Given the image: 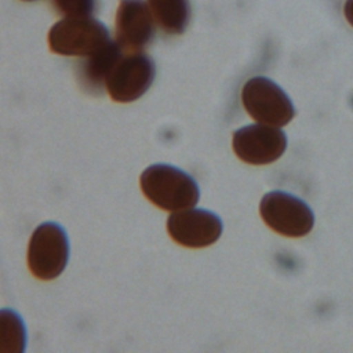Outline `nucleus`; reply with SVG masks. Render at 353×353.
Returning a JSON list of instances; mask_svg holds the SVG:
<instances>
[{
	"mask_svg": "<svg viewBox=\"0 0 353 353\" xmlns=\"http://www.w3.org/2000/svg\"><path fill=\"white\" fill-rule=\"evenodd\" d=\"M141 189L154 205L165 211L194 207L200 199L193 176L170 164L149 165L141 174Z\"/></svg>",
	"mask_w": 353,
	"mask_h": 353,
	"instance_id": "obj_1",
	"label": "nucleus"
},
{
	"mask_svg": "<svg viewBox=\"0 0 353 353\" xmlns=\"http://www.w3.org/2000/svg\"><path fill=\"white\" fill-rule=\"evenodd\" d=\"M241 102L247 113L256 121L283 127L295 116V108L285 91L269 77L255 76L245 81Z\"/></svg>",
	"mask_w": 353,
	"mask_h": 353,
	"instance_id": "obj_2",
	"label": "nucleus"
},
{
	"mask_svg": "<svg viewBox=\"0 0 353 353\" xmlns=\"http://www.w3.org/2000/svg\"><path fill=\"white\" fill-rule=\"evenodd\" d=\"M109 40L108 28L91 17L63 18L48 32L50 50L66 57H87Z\"/></svg>",
	"mask_w": 353,
	"mask_h": 353,
	"instance_id": "obj_3",
	"label": "nucleus"
},
{
	"mask_svg": "<svg viewBox=\"0 0 353 353\" xmlns=\"http://www.w3.org/2000/svg\"><path fill=\"white\" fill-rule=\"evenodd\" d=\"M69 240L65 229L55 222L39 225L29 241L28 266L40 280L58 277L68 265Z\"/></svg>",
	"mask_w": 353,
	"mask_h": 353,
	"instance_id": "obj_4",
	"label": "nucleus"
},
{
	"mask_svg": "<svg viewBox=\"0 0 353 353\" xmlns=\"http://www.w3.org/2000/svg\"><path fill=\"white\" fill-rule=\"evenodd\" d=\"M263 222L287 237L306 236L314 225V214L302 199L281 190L266 193L259 204Z\"/></svg>",
	"mask_w": 353,
	"mask_h": 353,
	"instance_id": "obj_5",
	"label": "nucleus"
},
{
	"mask_svg": "<svg viewBox=\"0 0 353 353\" xmlns=\"http://www.w3.org/2000/svg\"><path fill=\"white\" fill-rule=\"evenodd\" d=\"M154 76L156 65L149 55L124 52L106 81V90L114 102H132L150 88Z\"/></svg>",
	"mask_w": 353,
	"mask_h": 353,
	"instance_id": "obj_6",
	"label": "nucleus"
},
{
	"mask_svg": "<svg viewBox=\"0 0 353 353\" xmlns=\"http://www.w3.org/2000/svg\"><path fill=\"white\" fill-rule=\"evenodd\" d=\"M232 146L236 156L244 163L263 165L283 156L287 149V137L276 125L248 124L234 131Z\"/></svg>",
	"mask_w": 353,
	"mask_h": 353,
	"instance_id": "obj_7",
	"label": "nucleus"
},
{
	"mask_svg": "<svg viewBox=\"0 0 353 353\" xmlns=\"http://www.w3.org/2000/svg\"><path fill=\"white\" fill-rule=\"evenodd\" d=\"M171 239L189 248H203L214 244L222 234L221 218L204 208H185L175 211L167 219Z\"/></svg>",
	"mask_w": 353,
	"mask_h": 353,
	"instance_id": "obj_8",
	"label": "nucleus"
},
{
	"mask_svg": "<svg viewBox=\"0 0 353 353\" xmlns=\"http://www.w3.org/2000/svg\"><path fill=\"white\" fill-rule=\"evenodd\" d=\"M156 22L143 0H120L116 11V41L124 52L142 51L154 37Z\"/></svg>",
	"mask_w": 353,
	"mask_h": 353,
	"instance_id": "obj_9",
	"label": "nucleus"
},
{
	"mask_svg": "<svg viewBox=\"0 0 353 353\" xmlns=\"http://www.w3.org/2000/svg\"><path fill=\"white\" fill-rule=\"evenodd\" d=\"M123 54L124 51L117 41L109 40L95 52L83 57L76 68V76L81 88L88 94H101L106 88V81Z\"/></svg>",
	"mask_w": 353,
	"mask_h": 353,
	"instance_id": "obj_10",
	"label": "nucleus"
},
{
	"mask_svg": "<svg viewBox=\"0 0 353 353\" xmlns=\"http://www.w3.org/2000/svg\"><path fill=\"white\" fill-rule=\"evenodd\" d=\"M156 25L167 34H181L190 21L189 0H148Z\"/></svg>",
	"mask_w": 353,
	"mask_h": 353,
	"instance_id": "obj_11",
	"label": "nucleus"
},
{
	"mask_svg": "<svg viewBox=\"0 0 353 353\" xmlns=\"http://www.w3.org/2000/svg\"><path fill=\"white\" fill-rule=\"evenodd\" d=\"M26 347V327L12 309H0V353H22Z\"/></svg>",
	"mask_w": 353,
	"mask_h": 353,
	"instance_id": "obj_12",
	"label": "nucleus"
},
{
	"mask_svg": "<svg viewBox=\"0 0 353 353\" xmlns=\"http://www.w3.org/2000/svg\"><path fill=\"white\" fill-rule=\"evenodd\" d=\"M54 10L66 18L91 17L95 11V0H51Z\"/></svg>",
	"mask_w": 353,
	"mask_h": 353,
	"instance_id": "obj_13",
	"label": "nucleus"
},
{
	"mask_svg": "<svg viewBox=\"0 0 353 353\" xmlns=\"http://www.w3.org/2000/svg\"><path fill=\"white\" fill-rule=\"evenodd\" d=\"M343 14L346 21L353 26V0H346L343 6Z\"/></svg>",
	"mask_w": 353,
	"mask_h": 353,
	"instance_id": "obj_14",
	"label": "nucleus"
},
{
	"mask_svg": "<svg viewBox=\"0 0 353 353\" xmlns=\"http://www.w3.org/2000/svg\"><path fill=\"white\" fill-rule=\"evenodd\" d=\"M22 1H34V0H22Z\"/></svg>",
	"mask_w": 353,
	"mask_h": 353,
	"instance_id": "obj_15",
	"label": "nucleus"
}]
</instances>
